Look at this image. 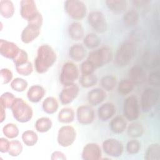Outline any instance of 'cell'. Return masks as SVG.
I'll return each mask as SVG.
<instances>
[{
    "mask_svg": "<svg viewBox=\"0 0 160 160\" xmlns=\"http://www.w3.org/2000/svg\"><path fill=\"white\" fill-rule=\"evenodd\" d=\"M56 59V53L54 49L47 44H42L38 48L34 59L35 70L39 74L47 72L55 63Z\"/></svg>",
    "mask_w": 160,
    "mask_h": 160,
    "instance_id": "1",
    "label": "cell"
},
{
    "mask_svg": "<svg viewBox=\"0 0 160 160\" xmlns=\"http://www.w3.org/2000/svg\"><path fill=\"white\" fill-rule=\"evenodd\" d=\"M136 52L134 44L130 41L121 44L114 56V62L118 67H125L131 61Z\"/></svg>",
    "mask_w": 160,
    "mask_h": 160,
    "instance_id": "2",
    "label": "cell"
},
{
    "mask_svg": "<svg viewBox=\"0 0 160 160\" xmlns=\"http://www.w3.org/2000/svg\"><path fill=\"white\" fill-rule=\"evenodd\" d=\"M11 109L14 119L21 123L29 121L33 115L32 108L21 98H16Z\"/></svg>",
    "mask_w": 160,
    "mask_h": 160,
    "instance_id": "3",
    "label": "cell"
},
{
    "mask_svg": "<svg viewBox=\"0 0 160 160\" xmlns=\"http://www.w3.org/2000/svg\"><path fill=\"white\" fill-rule=\"evenodd\" d=\"M112 58L111 49L108 47H102L91 51L87 60L96 68L103 66L109 62Z\"/></svg>",
    "mask_w": 160,
    "mask_h": 160,
    "instance_id": "4",
    "label": "cell"
},
{
    "mask_svg": "<svg viewBox=\"0 0 160 160\" xmlns=\"http://www.w3.org/2000/svg\"><path fill=\"white\" fill-rule=\"evenodd\" d=\"M79 74V69L76 65L72 62H67L62 67L59 80L64 86L71 85L74 84Z\"/></svg>",
    "mask_w": 160,
    "mask_h": 160,
    "instance_id": "5",
    "label": "cell"
},
{
    "mask_svg": "<svg viewBox=\"0 0 160 160\" xmlns=\"http://www.w3.org/2000/svg\"><path fill=\"white\" fill-rule=\"evenodd\" d=\"M64 9L71 18L75 20L83 19L87 12L86 4L81 1L69 0L64 2Z\"/></svg>",
    "mask_w": 160,
    "mask_h": 160,
    "instance_id": "6",
    "label": "cell"
},
{
    "mask_svg": "<svg viewBox=\"0 0 160 160\" xmlns=\"http://www.w3.org/2000/svg\"><path fill=\"white\" fill-rule=\"evenodd\" d=\"M123 114L125 118L132 121L137 119L139 116V106L137 98L134 96H128L123 104Z\"/></svg>",
    "mask_w": 160,
    "mask_h": 160,
    "instance_id": "7",
    "label": "cell"
},
{
    "mask_svg": "<svg viewBox=\"0 0 160 160\" xmlns=\"http://www.w3.org/2000/svg\"><path fill=\"white\" fill-rule=\"evenodd\" d=\"M76 132L75 129L69 125L62 126L58 131L57 141L62 147H69L75 141Z\"/></svg>",
    "mask_w": 160,
    "mask_h": 160,
    "instance_id": "8",
    "label": "cell"
},
{
    "mask_svg": "<svg viewBox=\"0 0 160 160\" xmlns=\"http://www.w3.org/2000/svg\"><path fill=\"white\" fill-rule=\"evenodd\" d=\"M159 91L155 89L148 88L142 92L141 97V106L144 112L151 110L156 104L159 99Z\"/></svg>",
    "mask_w": 160,
    "mask_h": 160,
    "instance_id": "9",
    "label": "cell"
},
{
    "mask_svg": "<svg viewBox=\"0 0 160 160\" xmlns=\"http://www.w3.org/2000/svg\"><path fill=\"white\" fill-rule=\"evenodd\" d=\"M88 19L90 26L99 33L107 30V22L104 14L99 11H92L89 13Z\"/></svg>",
    "mask_w": 160,
    "mask_h": 160,
    "instance_id": "10",
    "label": "cell"
},
{
    "mask_svg": "<svg viewBox=\"0 0 160 160\" xmlns=\"http://www.w3.org/2000/svg\"><path fill=\"white\" fill-rule=\"evenodd\" d=\"M102 149L104 152L109 156L119 157L121 156L124 147L122 144L114 138H109L102 142Z\"/></svg>",
    "mask_w": 160,
    "mask_h": 160,
    "instance_id": "11",
    "label": "cell"
},
{
    "mask_svg": "<svg viewBox=\"0 0 160 160\" xmlns=\"http://www.w3.org/2000/svg\"><path fill=\"white\" fill-rule=\"evenodd\" d=\"M41 26L37 23L28 22V26L24 28L21 32V41L26 44L32 42L39 35Z\"/></svg>",
    "mask_w": 160,
    "mask_h": 160,
    "instance_id": "12",
    "label": "cell"
},
{
    "mask_svg": "<svg viewBox=\"0 0 160 160\" xmlns=\"http://www.w3.org/2000/svg\"><path fill=\"white\" fill-rule=\"evenodd\" d=\"M76 116L80 124L88 125L92 123L94 119V111L90 106L82 105L77 109Z\"/></svg>",
    "mask_w": 160,
    "mask_h": 160,
    "instance_id": "13",
    "label": "cell"
},
{
    "mask_svg": "<svg viewBox=\"0 0 160 160\" xmlns=\"http://www.w3.org/2000/svg\"><path fill=\"white\" fill-rule=\"evenodd\" d=\"M79 92L78 86L76 84L64 86L59 94V99L62 104H68L76 98Z\"/></svg>",
    "mask_w": 160,
    "mask_h": 160,
    "instance_id": "14",
    "label": "cell"
},
{
    "mask_svg": "<svg viewBox=\"0 0 160 160\" xmlns=\"http://www.w3.org/2000/svg\"><path fill=\"white\" fill-rule=\"evenodd\" d=\"M20 49L14 42L4 39L0 41V53L6 58L13 60L18 54Z\"/></svg>",
    "mask_w": 160,
    "mask_h": 160,
    "instance_id": "15",
    "label": "cell"
},
{
    "mask_svg": "<svg viewBox=\"0 0 160 160\" xmlns=\"http://www.w3.org/2000/svg\"><path fill=\"white\" fill-rule=\"evenodd\" d=\"M20 14L21 17L28 21L33 18L39 11L36 3L32 0H23L20 2Z\"/></svg>",
    "mask_w": 160,
    "mask_h": 160,
    "instance_id": "16",
    "label": "cell"
},
{
    "mask_svg": "<svg viewBox=\"0 0 160 160\" xmlns=\"http://www.w3.org/2000/svg\"><path fill=\"white\" fill-rule=\"evenodd\" d=\"M82 158L84 160H97L101 158V149L96 143H88L83 148Z\"/></svg>",
    "mask_w": 160,
    "mask_h": 160,
    "instance_id": "17",
    "label": "cell"
},
{
    "mask_svg": "<svg viewBox=\"0 0 160 160\" xmlns=\"http://www.w3.org/2000/svg\"><path fill=\"white\" fill-rule=\"evenodd\" d=\"M106 98V91L101 88H95L88 94V100L90 105L96 106L100 104Z\"/></svg>",
    "mask_w": 160,
    "mask_h": 160,
    "instance_id": "18",
    "label": "cell"
},
{
    "mask_svg": "<svg viewBox=\"0 0 160 160\" xmlns=\"http://www.w3.org/2000/svg\"><path fill=\"white\" fill-rule=\"evenodd\" d=\"M116 113L114 105L111 102H106L99 107L98 114L99 118L102 121L110 119Z\"/></svg>",
    "mask_w": 160,
    "mask_h": 160,
    "instance_id": "19",
    "label": "cell"
},
{
    "mask_svg": "<svg viewBox=\"0 0 160 160\" xmlns=\"http://www.w3.org/2000/svg\"><path fill=\"white\" fill-rule=\"evenodd\" d=\"M146 74L140 66H133L129 71V79L135 84H141L145 81Z\"/></svg>",
    "mask_w": 160,
    "mask_h": 160,
    "instance_id": "20",
    "label": "cell"
},
{
    "mask_svg": "<svg viewBox=\"0 0 160 160\" xmlns=\"http://www.w3.org/2000/svg\"><path fill=\"white\" fill-rule=\"evenodd\" d=\"M45 93V89L41 86L38 84L32 85L28 91L27 97L31 102L36 103L44 98Z\"/></svg>",
    "mask_w": 160,
    "mask_h": 160,
    "instance_id": "21",
    "label": "cell"
},
{
    "mask_svg": "<svg viewBox=\"0 0 160 160\" xmlns=\"http://www.w3.org/2000/svg\"><path fill=\"white\" fill-rule=\"evenodd\" d=\"M109 128L115 134H121L127 128V122L121 116L114 117L109 122Z\"/></svg>",
    "mask_w": 160,
    "mask_h": 160,
    "instance_id": "22",
    "label": "cell"
},
{
    "mask_svg": "<svg viewBox=\"0 0 160 160\" xmlns=\"http://www.w3.org/2000/svg\"><path fill=\"white\" fill-rule=\"evenodd\" d=\"M69 54L73 61L79 62L84 58L86 56V50L82 44H75L70 47Z\"/></svg>",
    "mask_w": 160,
    "mask_h": 160,
    "instance_id": "23",
    "label": "cell"
},
{
    "mask_svg": "<svg viewBox=\"0 0 160 160\" xmlns=\"http://www.w3.org/2000/svg\"><path fill=\"white\" fill-rule=\"evenodd\" d=\"M68 33L71 39L74 41H79L84 37V31L81 23L73 22L69 26Z\"/></svg>",
    "mask_w": 160,
    "mask_h": 160,
    "instance_id": "24",
    "label": "cell"
},
{
    "mask_svg": "<svg viewBox=\"0 0 160 160\" xmlns=\"http://www.w3.org/2000/svg\"><path fill=\"white\" fill-rule=\"evenodd\" d=\"M105 2L109 11L114 13L124 12L127 8V1L124 0H107Z\"/></svg>",
    "mask_w": 160,
    "mask_h": 160,
    "instance_id": "25",
    "label": "cell"
},
{
    "mask_svg": "<svg viewBox=\"0 0 160 160\" xmlns=\"http://www.w3.org/2000/svg\"><path fill=\"white\" fill-rule=\"evenodd\" d=\"M14 13V6L12 1L1 0L0 1V14L6 19L11 18Z\"/></svg>",
    "mask_w": 160,
    "mask_h": 160,
    "instance_id": "26",
    "label": "cell"
},
{
    "mask_svg": "<svg viewBox=\"0 0 160 160\" xmlns=\"http://www.w3.org/2000/svg\"><path fill=\"white\" fill-rule=\"evenodd\" d=\"M52 122L50 118L48 117H42L37 119L34 127L38 132L44 133L49 131L52 128Z\"/></svg>",
    "mask_w": 160,
    "mask_h": 160,
    "instance_id": "27",
    "label": "cell"
},
{
    "mask_svg": "<svg viewBox=\"0 0 160 160\" xmlns=\"http://www.w3.org/2000/svg\"><path fill=\"white\" fill-rule=\"evenodd\" d=\"M59 104L57 99L52 96L46 98L42 102V109L45 112L51 114L57 111Z\"/></svg>",
    "mask_w": 160,
    "mask_h": 160,
    "instance_id": "28",
    "label": "cell"
},
{
    "mask_svg": "<svg viewBox=\"0 0 160 160\" xmlns=\"http://www.w3.org/2000/svg\"><path fill=\"white\" fill-rule=\"evenodd\" d=\"M144 159L147 160H159L160 159V146L158 143L150 144L147 148Z\"/></svg>",
    "mask_w": 160,
    "mask_h": 160,
    "instance_id": "29",
    "label": "cell"
},
{
    "mask_svg": "<svg viewBox=\"0 0 160 160\" xmlns=\"http://www.w3.org/2000/svg\"><path fill=\"white\" fill-rule=\"evenodd\" d=\"M75 113L70 108H62L58 114V120L62 123H70L74 119Z\"/></svg>",
    "mask_w": 160,
    "mask_h": 160,
    "instance_id": "30",
    "label": "cell"
},
{
    "mask_svg": "<svg viewBox=\"0 0 160 160\" xmlns=\"http://www.w3.org/2000/svg\"><path fill=\"white\" fill-rule=\"evenodd\" d=\"M143 62L147 68L153 69L159 66V58L158 55L148 52L144 54Z\"/></svg>",
    "mask_w": 160,
    "mask_h": 160,
    "instance_id": "31",
    "label": "cell"
},
{
    "mask_svg": "<svg viewBox=\"0 0 160 160\" xmlns=\"http://www.w3.org/2000/svg\"><path fill=\"white\" fill-rule=\"evenodd\" d=\"M143 132V126L141 124L138 122L131 123L127 128V133L128 136L132 138H136L142 136Z\"/></svg>",
    "mask_w": 160,
    "mask_h": 160,
    "instance_id": "32",
    "label": "cell"
},
{
    "mask_svg": "<svg viewBox=\"0 0 160 160\" xmlns=\"http://www.w3.org/2000/svg\"><path fill=\"white\" fill-rule=\"evenodd\" d=\"M139 21V12L136 10L128 11L123 17L124 24L128 27L136 26Z\"/></svg>",
    "mask_w": 160,
    "mask_h": 160,
    "instance_id": "33",
    "label": "cell"
},
{
    "mask_svg": "<svg viewBox=\"0 0 160 160\" xmlns=\"http://www.w3.org/2000/svg\"><path fill=\"white\" fill-rule=\"evenodd\" d=\"M24 144L27 146H34L38 140V134L33 131L27 130L24 131L21 136Z\"/></svg>",
    "mask_w": 160,
    "mask_h": 160,
    "instance_id": "34",
    "label": "cell"
},
{
    "mask_svg": "<svg viewBox=\"0 0 160 160\" xmlns=\"http://www.w3.org/2000/svg\"><path fill=\"white\" fill-rule=\"evenodd\" d=\"M116 78L112 75L103 76L101 79V85L105 91H110L114 89L116 84Z\"/></svg>",
    "mask_w": 160,
    "mask_h": 160,
    "instance_id": "35",
    "label": "cell"
},
{
    "mask_svg": "<svg viewBox=\"0 0 160 160\" xmlns=\"http://www.w3.org/2000/svg\"><path fill=\"white\" fill-rule=\"evenodd\" d=\"M83 42L85 46L88 48L94 49L99 45L101 40L96 34L94 33H89L84 37Z\"/></svg>",
    "mask_w": 160,
    "mask_h": 160,
    "instance_id": "36",
    "label": "cell"
},
{
    "mask_svg": "<svg viewBox=\"0 0 160 160\" xmlns=\"http://www.w3.org/2000/svg\"><path fill=\"white\" fill-rule=\"evenodd\" d=\"M4 135L9 139H14L19 135V129L17 126L13 123H8L2 128Z\"/></svg>",
    "mask_w": 160,
    "mask_h": 160,
    "instance_id": "37",
    "label": "cell"
},
{
    "mask_svg": "<svg viewBox=\"0 0 160 160\" xmlns=\"http://www.w3.org/2000/svg\"><path fill=\"white\" fill-rule=\"evenodd\" d=\"M98 78L96 76L92 73L90 74H82L79 79V83L84 88H90L96 84Z\"/></svg>",
    "mask_w": 160,
    "mask_h": 160,
    "instance_id": "38",
    "label": "cell"
},
{
    "mask_svg": "<svg viewBox=\"0 0 160 160\" xmlns=\"http://www.w3.org/2000/svg\"><path fill=\"white\" fill-rule=\"evenodd\" d=\"M134 84L129 79L122 80L118 84V91L122 94H128L134 89Z\"/></svg>",
    "mask_w": 160,
    "mask_h": 160,
    "instance_id": "39",
    "label": "cell"
},
{
    "mask_svg": "<svg viewBox=\"0 0 160 160\" xmlns=\"http://www.w3.org/2000/svg\"><path fill=\"white\" fill-rule=\"evenodd\" d=\"M11 88L15 91L22 92L28 87V82L21 78H16L11 82Z\"/></svg>",
    "mask_w": 160,
    "mask_h": 160,
    "instance_id": "40",
    "label": "cell"
},
{
    "mask_svg": "<svg viewBox=\"0 0 160 160\" xmlns=\"http://www.w3.org/2000/svg\"><path fill=\"white\" fill-rule=\"evenodd\" d=\"M16 98L14 95L9 92L3 93L0 98V105L6 108H11Z\"/></svg>",
    "mask_w": 160,
    "mask_h": 160,
    "instance_id": "41",
    "label": "cell"
},
{
    "mask_svg": "<svg viewBox=\"0 0 160 160\" xmlns=\"http://www.w3.org/2000/svg\"><path fill=\"white\" fill-rule=\"evenodd\" d=\"M22 145L20 141L18 140H12L10 141L8 152L11 156H18L22 152Z\"/></svg>",
    "mask_w": 160,
    "mask_h": 160,
    "instance_id": "42",
    "label": "cell"
},
{
    "mask_svg": "<svg viewBox=\"0 0 160 160\" xmlns=\"http://www.w3.org/2000/svg\"><path fill=\"white\" fill-rule=\"evenodd\" d=\"M15 67L18 73L22 76H29L33 71V66L29 61L22 64L16 66Z\"/></svg>",
    "mask_w": 160,
    "mask_h": 160,
    "instance_id": "43",
    "label": "cell"
},
{
    "mask_svg": "<svg viewBox=\"0 0 160 160\" xmlns=\"http://www.w3.org/2000/svg\"><path fill=\"white\" fill-rule=\"evenodd\" d=\"M126 151L130 154H137L141 148L140 142L136 139H132L128 142L126 144Z\"/></svg>",
    "mask_w": 160,
    "mask_h": 160,
    "instance_id": "44",
    "label": "cell"
},
{
    "mask_svg": "<svg viewBox=\"0 0 160 160\" xmlns=\"http://www.w3.org/2000/svg\"><path fill=\"white\" fill-rule=\"evenodd\" d=\"M28 61V55L26 51L24 49H20L18 54L13 59V62L16 66L22 64Z\"/></svg>",
    "mask_w": 160,
    "mask_h": 160,
    "instance_id": "45",
    "label": "cell"
},
{
    "mask_svg": "<svg viewBox=\"0 0 160 160\" xmlns=\"http://www.w3.org/2000/svg\"><path fill=\"white\" fill-rule=\"evenodd\" d=\"M0 76L1 83L2 84H6L12 81V73L11 71L8 68L1 69L0 72Z\"/></svg>",
    "mask_w": 160,
    "mask_h": 160,
    "instance_id": "46",
    "label": "cell"
},
{
    "mask_svg": "<svg viewBox=\"0 0 160 160\" xmlns=\"http://www.w3.org/2000/svg\"><path fill=\"white\" fill-rule=\"evenodd\" d=\"M132 3L142 13H146L149 9L150 1H133Z\"/></svg>",
    "mask_w": 160,
    "mask_h": 160,
    "instance_id": "47",
    "label": "cell"
},
{
    "mask_svg": "<svg viewBox=\"0 0 160 160\" xmlns=\"http://www.w3.org/2000/svg\"><path fill=\"white\" fill-rule=\"evenodd\" d=\"M159 75L160 72L159 70H154L149 73L148 76V81L149 84H151L154 87H159Z\"/></svg>",
    "mask_w": 160,
    "mask_h": 160,
    "instance_id": "48",
    "label": "cell"
},
{
    "mask_svg": "<svg viewBox=\"0 0 160 160\" xmlns=\"http://www.w3.org/2000/svg\"><path fill=\"white\" fill-rule=\"evenodd\" d=\"M96 68L88 60L84 61L81 65L82 74H90L94 73Z\"/></svg>",
    "mask_w": 160,
    "mask_h": 160,
    "instance_id": "49",
    "label": "cell"
},
{
    "mask_svg": "<svg viewBox=\"0 0 160 160\" xmlns=\"http://www.w3.org/2000/svg\"><path fill=\"white\" fill-rule=\"evenodd\" d=\"M10 141L4 138L0 139V151L2 153L7 152L9 151Z\"/></svg>",
    "mask_w": 160,
    "mask_h": 160,
    "instance_id": "50",
    "label": "cell"
},
{
    "mask_svg": "<svg viewBox=\"0 0 160 160\" xmlns=\"http://www.w3.org/2000/svg\"><path fill=\"white\" fill-rule=\"evenodd\" d=\"M51 159H66L65 154L60 151H54L51 154Z\"/></svg>",
    "mask_w": 160,
    "mask_h": 160,
    "instance_id": "51",
    "label": "cell"
}]
</instances>
